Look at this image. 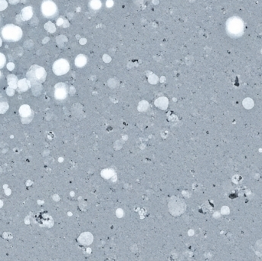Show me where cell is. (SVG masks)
Segmentation results:
<instances>
[{
  "instance_id": "1",
  "label": "cell",
  "mask_w": 262,
  "mask_h": 261,
  "mask_svg": "<svg viewBox=\"0 0 262 261\" xmlns=\"http://www.w3.org/2000/svg\"><path fill=\"white\" fill-rule=\"evenodd\" d=\"M2 38L7 42H17L22 36L21 28L15 25H7L2 30Z\"/></svg>"
},
{
  "instance_id": "2",
  "label": "cell",
  "mask_w": 262,
  "mask_h": 261,
  "mask_svg": "<svg viewBox=\"0 0 262 261\" xmlns=\"http://www.w3.org/2000/svg\"><path fill=\"white\" fill-rule=\"evenodd\" d=\"M27 77L32 84H41L46 78V71L45 68L39 65H32L27 73Z\"/></svg>"
},
{
  "instance_id": "3",
  "label": "cell",
  "mask_w": 262,
  "mask_h": 261,
  "mask_svg": "<svg viewBox=\"0 0 262 261\" xmlns=\"http://www.w3.org/2000/svg\"><path fill=\"white\" fill-rule=\"evenodd\" d=\"M69 70V64L65 59H59L53 64V71L56 75H63Z\"/></svg>"
},
{
  "instance_id": "4",
  "label": "cell",
  "mask_w": 262,
  "mask_h": 261,
  "mask_svg": "<svg viewBox=\"0 0 262 261\" xmlns=\"http://www.w3.org/2000/svg\"><path fill=\"white\" fill-rule=\"evenodd\" d=\"M57 6L51 0H45L42 5V12L46 17L54 16L57 12Z\"/></svg>"
},
{
  "instance_id": "5",
  "label": "cell",
  "mask_w": 262,
  "mask_h": 261,
  "mask_svg": "<svg viewBox=\"0 0 262 261\" xmlns=\"http://www.w3.org/2000/svg\"><path fill=\"white\" fill-rule=\"evenodd\" d=\"M22 20L24 21H28L29 19H31L33 16V10L31 6L25 7L22 10Z\"/></svg>"
},
{
  "instance_id": "6",
  "label": "cell",
  "mask_w": 262,
  "mask_h": 261,
  "mask_svg": "<svg viewBox=\"0 0 262 261\" xmlns=\"http://www.w3.org/2000/svg\"><path fill=\"white\" fill-rule=\"evenodd\" d=\"M29 81L27 79H22L18 81V88L20 91H27L29 86Z\"/></svg>"
},
{
  "instance_id": "7",
  "label": "cell",
  "mask_w": 262,
  "mask_h": 261,
  "mask_svg": "<svg viewBox=\"0 0 262 261\" xmlns=\"http://www.w3.org/2000/svg\"><path fill=\"white\" fill-rule=\"evenodd\" d=\"M8 80V84L10 86V88H16L18 87V79L15 75L13 74H9L7 77Z\"/></svg>"
},
{
  "instance_id": "8",
  "label": "cell",
  "mask_w": 262,
  "mask_h": 261,
  "mask_svg": "<svg viewBox=\"0 0 262 261\" xmlns=\"http://www.w3.org/2000/svg\"><path fill=\"white\" fill-rule=\"evenodd\" d=\"M86 61H87L86 57H85L84 55L80 54V55H78L77 57H76L75 64L78 66V67H83V66L86 64Z\"/></svg>"
},
{
  "instance_id": "9",
  "label": "cell",
  "mask_w": 262,
  "mask_h": 261,
  "mask_svg": "<svg viewBox=\"0 0 262 261\" xmlns=\"http://www.w3.org/2000/svg\"><path fill=\"white\" fill-rule=\"evenodd\" d=\"M66 91L64 88H59L58 85L56 86V91H55V97L58 99H62L65 97Z\"/></svg>"
},
{
  "instance_id": "10",
  "label": "cell",
  "mask_w": 262,
  "mask_h": 261,
  "mask_svg": "<svg viewBox=\"0 0 262 261\" xmlns=\"http://www.w3.org/2000/svg\"><path fill=\"white\" fill-rule=\"evenodd\" d=\"M20 114L22 116H24V117H27L30 115L31 113V109L30 107L28 105H23L22 106L21 108L19 110Z\"/></svg>"
},
{
  "instance_id": "11",
  "label": "cell",
  "mask_w": 262,
  "mask_h": 261,
  "mask_svg": "<svg viewBox=\"0 0 262 261\" xmlns=\"http://www.w3.org/2000/svg\"><path fill=\"white\" fill-rule=\"evenodd\" d=\"M243 106L246 109H251L254 106V102L251 98H246L243 100Z\"/></svg>"
},
{
  "instance_id": "12",
  "label": "cell",
  "mask_w": 262,
  "mask_h": 261,
  "mask_svg": "<svg viewBox=\"0 0 262 261\" xmlns=\"http://www.w3.org/2000/svg\"><path fill=\"white\" fill-rule=\"evenodd\" d=\"M45 29H46L48 32H51V33H53V32H55V26H54V25L53 24L52 22H47L46 24L45 25Z\"/></svg>"
},
{
  "instance_id": "13",
  "label": "cell",
  "mask_w": 262,
  "mask_h": 261,
  "mask_svg": "<svg viewBox=\"0 0 262 261\" xmlns=\"http://www.w3.org/2000/svg\"><path fill=\"white\" fill-rule=\"evenodd\" d=\"M101 6V2L99 0H93L91 2V7L95 9H98Z\"/></svg>"
},
{
  "instance_id": "14",
  "label": "cell",
  "mask_w": 262,
  "mask_h": 261,
  "mask_svg": "<svg viewBox=\"0 0 262 261\" xmlns=\"http://www.w3.org/2000/svg\"><path fill=\"white\" fill-rule=\"evenodd\" d=\"M5 61H6L5 56L2 53H0V68H2L5 66Z\"/></svg>"
},
{
  "instance_id": "15",
  "label": "cell",
  "mask_w": 262,
  "mask_h": 261,
  "mask_svg": "<svg viewBox=\"0 0 262 261\" xmlns=\"http://www.w3.org/2000/svg\"><path fill=\"white\" fill-rule=\"evenodd\" d=\"M9 106L7 103H0V113H3L8 109Z\"/></svg>"
},
{
  "instance_id": "16",
  "label": "cell",
  "mask_w": 262,
  "mask_h": 261,
  "mask_svg": "<svg viewBox=\"0 0 262 261\" xmlns=\"http://www.w3.org/2000/svg\"><path fill=\"white\" fill-rule=\"evenodd\" d=\"M8 7V2L5 0H0V11H3Z\"/></svg>"
},
{
  "instance_id": "17",
  "label": "cell",
  "mask_w": 262,
  "mask_h": 261,
  "mask_svg": "<svg viewBox=\"0 0 262 261\" xmlns=\"http://www.w3.org/2000/svg\"><path fill=\"white\" fill-rule=\"evenodd\" d=\"M14 67H15V64H13V63H9V64H7V68H8L9 70H12L13 69H14Z\"/></svg>"
},
{
  "instance_id": "18",
  "label": "cell",
  "mask_w": 262,
  "mask_h": 261,
  "mask_svg": "<svg viewBox=\"0 0 262 261\" xmlns=\"http://www.w3.org/2000/svg\"><path fill=\"white\" fill-rule=\"evenodd\" d=\"M9 3L15 5V4H17L18 2H19V0H9Z\"/></svg>"
},
{
  "instance_id": "19",
  "label": "cell",
  "mask_w": 262,
  "mask_h": 261,
  "mask_svg": "<svg viewBox=\"0 0 262 261\" xmlns=\"http://www.w3.org/2000/svg\"><path fill=\"white\" fill-rule=\"evenodd\" d=\"M107 5H108V6H109V7H110V6H111V5H113V2H112L111 0H109L108 2H107Z\"/></svg>"
},
{
  "instance_id": "20",
  "label": "cell",
  "mask_w": 262,
  "mask_h": 261,
  "mask_svg": "<svg viewBox=\"0 0 262 261\" xmlns=\"http://www.w3.org/2000/svg\"><path fill=\"white\" fill-rule=\"evenodd\" d=\"M2 39H1V38H0V47L2 46Z\"/></svg>"
},
{
  "instance_id": "21",
  "label": "cell",
  "mask_w": 262,
  "mask_h": 261,
  "mask_svg": "<svg viewBox=\"0 0 262 261\" xmlns=\"http://www.w3.org/2000/svg\"><path fill=\"white\" fill-rule=\"evenodd\" d=\"M0 77H1V71H0Z\"/></svg>"
}]
</instances>
